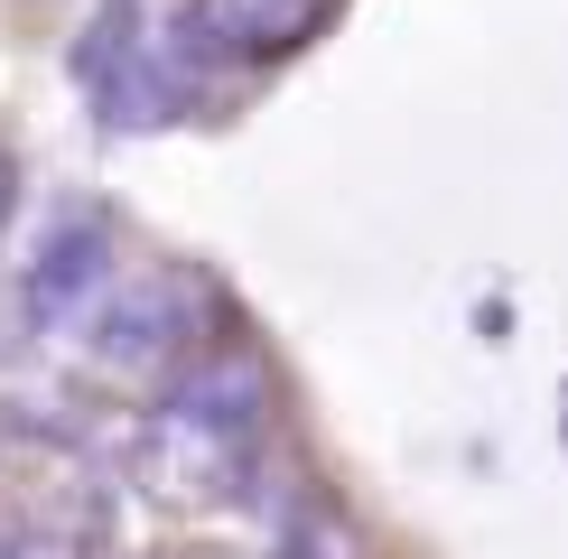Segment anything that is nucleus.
<instances>
[{"mask_svg": "<svg viewBox=\"0 0 568 559\" xmlns=\"http://www.w3.org/2000/svg\"><path fill=\"white\" fill-rule=\"evenodd\" d=\"M131 476H140V495H159V504H215V495H233V476H243V448L159 402L131 429Z\"/></svg>", "mask_w": 568, "mask_h": 559, "instance_id": "nucleus-2", "label": "nucleus"}, {"mask_svg": "<svg viewBox=\"0 0 568 559\" xmlns=\"http://www.w3.org/2000/svg\"><path fill=\"white\" fill-rule=\"evenodd\" d=\"M10 205H19V159L0 150V224H10Z\"/></svg>", "mask_w": 568, "mask_h": 559, "instance_id": "nucleus-8", "label": "nucleus"}, {"mask_svg": "<svg viewBox=\"0 0 568 559\" xmlns=\"http://www.w3.org/2000/svg\"><path fill=\"white\" fill-rule=\"evenodd\" d=\"M186 345H196V280L186 271H131L84 317V364L103 383H159L186 364Z\"/></svg>", "mask_w": 568, "mask_h": 559, "instance_id": "nucleus-1", "label": "nucleus"}, {"mask_svg": "<svg viewBox=\"0 0 568 559\" xmlns=\"http://www.w3.org/2000/svg\"><path fill=\"white\" fill-rule=\"evenodd\" d=\"M19 10H47V0H19Z\"/></svg>", "mask_w": 568, "mask_h": 559, "instance_id": "nucleus-9", "label": "nucleus"}, {"mask_svg": "<svg viewBox=\"0 0 568 559\" xmlns=\"http://www.w3.org/2000/svg\"><path fill=\"white\" fill-rule=\"evenodd\" d=\"M280 559H373V550H364V531H354L336 504H298L290 531H280Z\"/></svg>", "mask_w": 568, "mask_h": 559, "instance_id": "nucleus-6", "label": "nucleus"}, {"mask_svg": "<svg viewBox=\"0 0 568 559\" xmlns=\"http://www.w3.org/2000/svg\"><path fill=\"white\" fill-rule=\"evenodd\" d=\"M169 410H186L196 429H215L243 448L252 429H262V410H271V373L252 345H215V355H186L178 364V383H169Z\"/></svg>", "mask_w": 568, "mask_h": 559, "instance_id": "nucleus-4", "label": "nucleus"}, {"mask_svg": "<svg viewBox=\"0 0 568 559\" xmlns=\"http://www.w3.org/2000/svg\"><path fill=\"white\" fill-rule=\"evenodd\" d=\"M307 19H317V0H196L186 38H205L215 57H280L307 38Z\"/></svg>", "mask_w": 568, "mask_h": 559, "instance_id": "nucleus-5", "label": "nucleus"}, {"mask_svg": "<svg viewBox=\"0 0 568 559\" xmlns=\"http://www.w3.org/2000/svg\"><path fill=\"white\" fill-rule=\"evenodd\" d=\"M0 559H93L75 531H47V522H19V531H0Z\"/></svg>", "mask_w": 568, "mask_h": 559, "instance_id": "nucleus-7", "label": "nucleus"}, {"mask_svg": "<svg viewBox=\"0 0 568 559\" xmlns=\"http://www.w3.org/2000/svg\"><path fill=\"white\" fill-rule=\"evenodd\" d=\"M112 224L103 215H57V233L38 243V262L19 271V298H29V317L38 326H84L93 308H103V289H112Z\"/></svg>", "mask_w": 568, "mask_h": 559, "instance_id": "nucleus-3", "label": "nucleus"}]
</instances>
